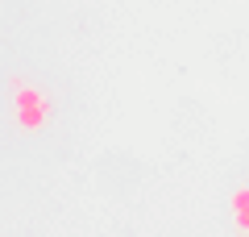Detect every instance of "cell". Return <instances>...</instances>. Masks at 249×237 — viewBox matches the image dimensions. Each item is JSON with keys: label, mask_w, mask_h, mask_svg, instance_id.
Instances as JSON below:
<instances>
[{"label": "cell", "mask_w": 249, "mask_h": 237, "mask_svg": "<svg viewBox=\"0 0 249 237\" xmlns=\"http://www.w3.org/2000/svg\"><path fill=\"white\" fill-rule=\"evenodd\" d=\"M13 104H17V125H21L25 133H37L46 121H50V100H46L37 88H29V83L17 92Z\"/></svg>", "instance_id": "1"}, {"label": "cell", "mask_w": 249, "mask_h": 237, "mask_svg": "<svg viewBox=\"0 0 249 237\" xmlns=\"http://www.w3.org/2000/svg\"><path fill=\"white\" fill-rule=\"evenodd\" d=\"M232 220L249 233V187H237L232 192Z\"/></svg>", "instance_id": "2"}]
</instances>
